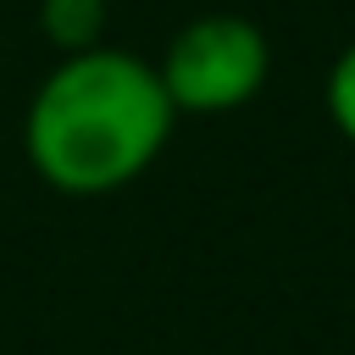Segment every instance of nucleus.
Here are the masks:
<instances>
[{"label":"nucleus","mask_w":355,"mask_h":355,"mask_svg":"<svg viewBox=\"0 0 355 355\" xmlns=\"http://www.w3.org/2000/svg\"><path fill=\"white\" fill-rule=\"evenodd\" d=\"M155 78L178 116H227L266 89L272 39L244 11H200L166 39Z\"/></svg>","instance_id":"obj_2"},{"label":"nucleus","mask_w":355,"mask_h":355,"mask_svg":"<svg viewBox=\"0 0 355 355\" xmlns=\"http://www.w3.org/2000/svg\"><path fill=\"white\" fill-rule=\"evenodd\" d=\"M322 105H327V122L355 144V39L333 55L327 83H322Z\"/></svg>","instance_id":"obj_4"},{"label":"nucleus","mask_w":355,"mask_h":355,"mask_svg":"<svg viewBox=\"0 0 355 355\" xmlns=\"http://www.w3.org/2000/svg\"><path fill=\"white\" fill-rule=\"evenodd\" d=\"M172 100L155 78V61L94 44L61 55L28 111H22V155L39 183L72 200L116 194L155 166L172 139Z\"/></svg>","instance_id":"obj_1"},{"label":"nucleus","mask_w":355,"mask_h":355,"mask_svg":"<svg viewBox=\"0 0 355 355\" xmlns=\"http://www.w3.org/2000/svg\"><path fill=\"white\" fill-rule=\"evenodd\" d=\"M39 33L61 50H94L105 44V0H39Z\"/></svg>","instance_id":"obj_3"}]
</instances>
